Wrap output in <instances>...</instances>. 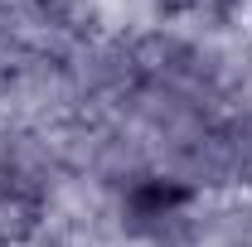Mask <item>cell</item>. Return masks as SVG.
Returning a JSON list of instances; mask_svg holds the SVG:
<instances>
[{"mask_svg":"<svg viewBox=\"0 0 252 247\" xmlns=\"http://www.w3.org/2000/svg\"><path fill=\"white\" fill-rule=\"evenodd\" d=\"M170 15H194V20H223V15H233V5L238 0H160Z\"/></svg>","mask_w":252,"mask_h":247,"instance_id":"cell-1","label":"cell"}]
</instances>
